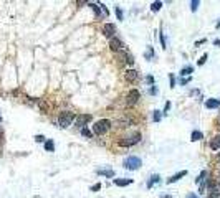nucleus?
I'll return each mask as SVG.
<instances>
[{
    "label": "nucleus",
    "instance_id": "c9c22d12",
    "mask_svg": "<svg viewBox=\"0 0 220 198\" xmlns=\"http://www.w3.org/2000/svg\"><path fill=\"white\" fill-rule=\"evenodd\" d=\"M205 41H207V38H202V40H197V41H195V46L202 45V43H205Z\"/></svg>",
    "mask_w": 220,
    "mask_h": 198
},
{
    "label": "nucleus",
    "instance_id": "0eeeda50",
    "mask_svg": "<svg viewBox=\"0 0 220 198\" xmlns=\"http://www.w3.org/2000/svg\"><path fill=\"white\" fill-rule=\"evenodd\" d=\"M91 121V116L89 114H83V116H75V126L76 127H80V129H83L86 124Z\"/></svg>",
    "mask_w": 220,
    "mask_h": 198
},
{
    "label": "nucleus",
    "instance_id": "9b49d317",
    "mask_svg": "<svg viewBox=\"0 0 220 198\" xmlns=\"http://www.w3.org/2000/svg\"><path fill=\"white\" fill-rule=\"evenodd\" d=\"M187 175V170H182V172H177V173H174L170 178H167V185H170V183H176L177 180H181V178H184V177Z\"/></svg>",
    "mask_w": 220,
    "mask_h": 198
},
{
    "label": "nucleus",
    "instance_id": "72a5a7b5",
    "mask_svg": "<svg viewBox=\"0 0 220 198\" xmlns=\"http://www.w3.org/2000/svg\"><path fill=\"white\" fill-rule=\"evenodd\" d=\"M146 83H147V84H151V86H152V84H154V76H147V78H146Z\"/></svg>",
    "mask_w": 220,
    "mask_h": 198
},
{
    "label": "nucleus",
    "instance_id": "9d476101",
    "mask_svg": "<svg viewBox=\"0 0 220 198\" xmlns=\"http://www.w3.org/2000/svg\"><path fill=\"white\" fill-rule=\"evenodd\" d=\"M124 78L128 79L129 83H134V81L139 79V73H137L136 70H128V71H126V74H124Z\"/></svg>",
    "mask_w": 220,
    "mask_h": 198
},
{
    "label": "nucleus",
    "instance_id": "f8f14e48",
    "mask_svg": "<svg viewBox=\"0 0 220 198\" xmlns=\"http://www.w3.org/2000/svg\"><path fill=\"white\" fill-rule=\"evenodd\" d=\"M96 173L106 177V178H113V177H114V170H111V168H98Z\"/></svg>",
    "mask_w": 220,
    "mask_h": 198
},
{
    "label": "nucleus",
    "instance_id": "b1692460",
    "mask_svg": "<svg viewBox=\"0 0 220 198\" xmlns=\"http://www.w3.org/2000/svg\"><path fill=\"white\" fill-rule=\"evenodd\" d=\"M161 7H162V2H159V0L151 3V10H152V12H159V10H161Z\"/></svg>",
    "mask_w": 220,
    "mask_h": 198
},
{
    "label": "nucleus",
    "instance_id": "7c9ffc66",
    "mask_svg": "<svg viewBox=\"0 0 220 198\" xmlns=\"http://www.w3.org/2000/svg\"><path fill=\"white\" fill-rule=\"evenodd\" d=\"M169 79H170V88L174 89V88H176V76H174V74H169Z\"/></svg>",
    "mask_w": 220,
    "mask_h": 198
},
{
    "label": "nucleus",
    "instance_id": "c756f323",
    "mask_svg": "<svg viewBox=\"0 0 220 198\" xmlns=\"http://www.w3.org/2000/svg\"><path fill=\"white\" fill-rule=\"evenodd\" d=\"M157 92H159V89H157V88H156V86H154V84H152V86H151V88H149V94L156 96V94H157Z\"/></svg>",
    "mask_w": 220,
    "mask_h": 198
},
{
    "label": "nucleus",
    "instance_id": "e433bc0d",
    "mask_svg": "<svg viewBox=\"0 0 220 198\" xmlns=\"http://www.w3.org/2000/svg\"><path fill=\"white\" fill-rule=\"evenodd\" d=\"M185 198H200L199 195H195V193H187V196Z\"/></svg>",
    "mask_w": 220,
    "mask_h": 198
},
{
    "label": "nucleus",
    "instance_id": "58836bf2",
    "mask_svg": "<svg viewBox=\"0 0 220 198\" xmlns=\"http://www.w3.org/2000/svg\"><path fill=\"white\" fill-rule=\"evenodd\" d=\"M161 198H172V196H170V195H162Z\"/></svg>",
    "mask_w": 220,
    "mask_h": 198
},
{
    "label": "nucleus",
    "instance_id": "1a4fd4ad",
    "mask_svg": "<svg viewBox=\"0 0 220 198\" xmlns=\"http://www.w3.org/2000/svg\"><path fill=\"white\" fill-rule=\"evenodd\" d=\"M109 48H111L113 51H123L124 50V43L121 41L119 38H111V41H109Z\"/></svg>",
    "mask_w": 220,
    "mask_h": 198
},
{
    "label": "nucleus",
    "instance_id": "bb28decb",
    "mask_svg": "<svg viewBox=\"0 0 220 198\" xmlns=\"http://www.w3.org/2000/svg\"><path fill=\"white\" fill-rule=\"evenodd\" d=\"M199 5H200V2H199V0H192V2H190V10H192V12H197Z\"/></svg>",
    "mask_w": 220,
    "mask_h": 198
},
{
    "label": "nucleus",
    "instance_id": "cd10ccee",
    "mask_svg": "<svg viewBox=\"0 0 220 198\" xmlns=\"http://www.w3.org/2000/svg\"><path fill=\"white\" fill-rule=\"evenodd\" d=\"M207 59H209V55L205 53V55H202V56H200V59H199V63H197V64H199V66H202V64H205Z\"/></svg>",
    "mask_w": 220,
    "mask_h": 198
},
{
    "label": "nucleus",
    "instance_id": "79ce46f5",
    "mask_svg": "<svg viewBox=\"0 0 220 198\" xmlns=\"http://www.w3.org/2000/svg\"><path fill=\"white\" fill-rule=\"evenodd\" d=\"M0 122H2V117H0Z\"/></svg>",
    "mask_w": 220,
    "mask_h": 198
},
{
    "label": "nucleus",
    "instance_id": "7ed1b4c3",
    "mask_svg": "<svg viewBox=\"0 0 220 198\" xmlns=\"http://www.w3.org/2000/svg\"><path fill=\"white\" fill-rule=\"evenodd\" d=\"M73 121H75V114L73 112H62L58 117V126L62 129H68L73 124Z\"/></svg>",
    "mask_w": 220,
    "mask_h": 198
},
{
    "label": "nucleus",
    "instance_id": "ea45409f",
    "mask_svg": "<svg viewBox=\"0 0 220 198\" xmlns=\"http://www.w3.org/2000/svg\"><path fill=\"white\" fill-rule=\"evenodd\" d=\"M215 28H217V30L220 28V22H217V25H215Z\"/></svg>",
    "mask_w": 220,
    "mask_h": 198
},
{
    "label": "nucleus",
    "instance_id": "f3484780",
    "mask_svg": "<svg viewBox=\"0 0 220 198\" xmlns=\"http://www.w3.org/2000/svg\"><path fill=\"white\" fill-rule=\"evenodd\" d=\"M144 58L147 59V61H152V59H156V53H154L152 46H147V50H146V53H144Z\"/></svg>",
    "mask_w": 220,
    "mask_h": 198
},
{
    "label": "nucleus",
    "instance_id": "a19ab883",
    "mask_svg": "<svg viewBox=\"0 0 220 198\" xmlns=\"http://www.w3.org/2000/svg\"><path fill=\"white\" fill-rule=\"evenodd\" d=\"M218 160H220V153H218Z\"/></svg>",
    "mask_w": 220,
    "mask_h": 198
},
{
    "label": "nucleus",
    "instance_id": "5701e85b",
    "mask_svg": "<svg viewBox=\"0 0 220 198\" xmlns=\"http://www.w3.org/2000/svg\"><path fill=\"white\" fill-rule=\"evenodd\" d=\"M81 135L86 137V139H93V132L89 131L88 127H83V129H81Z\"/></svg>",
    "mask_w": 220,
    "mask_h": 198
},
{
    "label": "nucleus",
    "instance_id": "c85d7f7f",
    "mask_svg": "<svg viewBox=\"0 0 220 198\" xmlns=\"http://www.w3.org/2000/svg\"><path fill=\"white\" fill-rule=\"evenodd\" d=\"M170 106H172V104H170V101H167V103L164 104V111H162V114H167V112L170 111Z\"/></svg>",
    "mask_w": 220,
    "mask_h": 198
},
{
    "label": "nucleus",
    "instance_id": "aec40b11",
    "mask_svg": "<svg viewBox=\"0 0 220 198\" xmlns=\"http://www.w3.org/2000/svg\"><path fill=\"white\" fill-rule=\"evenodd\" d=\"M203 139V134L200 131H192V134H190V140L192 142H197V140H202Z\"/></svg>",
    "mask_w": 220,
    "mask_h": 198
},
{
    "label": "nucleus",
    "instance_id": "423d86ee",
    "mask_svg": "<svg viewBox=\"0 0 220 198\" xmlns=\"http://www.w3.org/2000/svg\"><path fill=\"white\" fill-rule=\"evenodd\" d=\"M114 33H116V25L114 23H104L103 25V35L106 38H114Z\"/></svg>",
    "mask_w": 220,
    "mask_h": 198
},
{
    "label": "nucleus",
    "instance_id": "473e14b6",
    "mask_svg": "<svg viewBox=\"0 0 220 198\" xmlns=\"http://www.w3.org/2000/svg\"><path fill=\"white\" fill-rule=\"evenodd\" d=\"M190 79H192V78H181V79H179V83H181V86H184V84L190 83Z\"/></svg>",
    "mask_w": 220,
    "mask_h": 198
},
{
    "label": "nucleus",
    "instance_id": "a211bd4d",
    "mask_svg": "<svg viewBox=\"0 0 220 198\" xmlns=\"http://www.w3.org/2000/svg\"><path fill=\"white\" fill-rule=\"evenodd\" d=\"M43 147H45V150H47V152H55V142H53L51 139H47V140H45Z\"/></svg>",
    "mask_w": 220,
    "mask_h": 198
},
{
    "label": "nucleus",
    "instance_id": "f257e3e1",
    "mask_svg": "<svg viewBox=\"0 0 220 198\" xmlns=\"http://www.w3.org/2000/svg\"><path fill=\"white\" fill-rule=\"evenodd\" d=\"M111 129V121L109 119H99L95 122V126H93V134L96 135H103L106 132Z\"/></svg>",
    "mask_w": 220,
    "mask_h": 198
},
{
    "label": "nucleus",
    "instance_id": "f704fd0d",
    "mask_svg": "<svg viewBox=\"0 0 220 198\" xmlns=\"http://www.w3.org/2000/svg\"><path fill=\"white\" fill-rule=\"evenodd\" d=\"M98 190H101V183H95L91 187V192H98Z\"/></svg>",
    "mask_w": 220,
    "mask_h": 198
},
{
    "label": "nucleus",
    "instance_id": "6e6552de",
    "mask_svg": "<svg viewBox=\"0 0 220 198\" xmlns=\"http://www.w3.org/2000/svg\"><path fill=\"white\" fill-rule=\"evenodd\" d=\"M214 187H215V183H212L209 178H203L202 183H200V190H199V193H200V195H207V192H210Z\"/></svg>",
    "mask_w": 220,
    "mask_h": 198
},
{
    "label": "nucleus",
    "instance_id": "4c0bfd02",
    "mask_svg": "<svg viewBox=\"0 0 220 198\" xmlns=\"http://www.w3.org/2000/svg\"><path fill=\"white\" fill-rule=\"evenodd\" d=\"M214 45H215V46H220V40H215V41H214Z\"/></svg>",
    "mask_w": 220,
    "mask_h": 198
},
{
    "label": "nucleus",
    "instance_id": "2eb2a0df",
    "mask_svg": "<svg viewBox=\"0 0 220 198\" xmlns=\"http://www.w3.org/2000/svg\"><path fill=\"white\" fill-rule=\"evenodd\" d=\"M159 182H161V177L157 175V173H154V175H151V178L147 180V188H152L154 185H157Z\"/></svg>",
    "mask_w": 220,
    "mask_h": 198
},
{
    "label": "nucleus",
    "instance_id": "4468645a",
    "mask_svg": "<svg viewBox=\"0 0 220 198\" xmlns=\"http://www.w3.org/2000/svg\"><path fill=\"white\" fill-rule=\"evenodd\" d=\"M131 183H132L131 178H114L116 187H128V185H131Z\"/></svg>",
    "mask_w": 220,
    "mask_h": 198
},
{
    "label": "nucleus",
    "instance_id": "412c9836",
    "mask_svg": "<svg viewBox=\"0 0 220 198\" xmlns=\"http://www.w3.org/2000/svg\"><path fill=\"white\" fill-rule=\"evenodd\" d=\"M218 196H220V185H215V187L210 190L209 198H218Z\"/></svg>",
    "mask_w": 220,
    "mask_h": 198
},
{
    "label": "nucleus",
    "instance_id": "a878e982",
    "mask_svg": "<svg viewBox=\"0 0 220 198\" xmlns=\"http://www.w3.org/2000/svg\"><path fill=\"white\" fill-rule=\"evenodd\" d=\"M161 119H162V114H161V111H157V109H156V111L152 112V121H154V122H159V121H161Z\"/></svg>",
    "mask_w": 220,
    "mask_h": 198
},
{
    "label": "nucleus",
    "instance_id": "f03ea898",
    "mask_svg": "<svg viewBox=\"0 0 220 198\" xmlns=\"http://www.w3.org/2000/svg\"><path fill=\"white\" fill-rule=\"evenodd\" d=\"M142 165V162H141V159L139 157H134V155H131V157H126V159L123 160V167L124 168H128V170H137Z\"/></svg>",
    "mask_w": 220,
    "mask_h": 198
},
{
    "label": "nucleus",
    "instance_id": "ddd939ff",
    "mask_svg": "<svg viewBox=\"0 0 220 198\" xmlns=\"http://www.w3.org/2000/svg\"><path fill=\"white\" fill-rule=\"evenodd\" d=\"M205 107L207 109H217L220 107V99H215V98H210L205 101Z\"/></svg>",
    "mask_w": 220,
    "mask_h": 198
},
{
    "label": "nucleus",
    "instance_id": "dca6fc26",
    "mask_svg": "<svg viewBox=\"0 0 220 198\" xmlns=\"http://www.w3.org/2000/svg\"><path fill=\"white\" fill-rule=\"evenodd\" d=\"M210 149H212V150H218V149H220V134L215 135L214 139L210 140Z\"/></svg>",
    "mask_w": 220,
    "mask_h": 198
},
{
    "label": "nucleus",
    "instance_id": "4be33fe9",
    "mask_svg": "<svg viewBox=\"0 0 220 198\" xmlns=\"http://www.w3.org/2000/svg\"><path fill=\"white\" fill-rule=\"evenodd\" d=\"M205 177H209V172H207V170H202V172H200V175H199L197 178H195V183L200 185V183H202V180L205 178Z\"/></svg>",
    "mask_w": 220,
    "mask_h": 198
},
{
    "label": "nucleus",
    "instance_id": "39448f33",
    "mask_svg": "<svg viewBox=\"0 0 220 198\" xmlns=\"http://www.w3.org/2000/svg\"><path fill=\"white\" fill-rule=\"evenodd\" d=\"M141 99V92L137 89H131L128 92V98H126V104L128 106H134V104L137 103V101Z\"/></svg>",
    "mask_w": 220,
    "mask_h": 198
},
{
    "label": "nucleus",
    "instance_id": "393cba45",
    "mask_svg": "<svg viewBox=\"0 0 220 198\" xmlns=\"http://www.w3.org/2000/svg\"><path fill=\"white\" fill-rule=\"evenodd\" d=\"M114 12H116L117 20H124V13H123V9H121V7H114Z\"/></svg>",
    "mask_w": 220,
    "mask_h": 198
},
{
    "label": "nucleus",
    "instance_id": "20e7f679",
    "mask_svg": "<svg viewBox=\"0 0 220 198\" xmlns=\"http://www.w3.org/2000/svg\"><path fill=\"white\" fill-rule=\"evenodd\" d=\"M141 140V132H134V134H129L128 137H124L123 140H121V145H123V147H126V145H128V147H131V145H134V144H137Z\"/></svg>",
    "mask_w": 220,
    "mask_h": 198
},
{
    "label": "nucleus",
    "instance_id": "2f4dec72",
    "mask_svg": "<svg viewBox=\"0 0 220 198\" xmlns=\"http://www.w3.org/2000/svg\"><path fill=\"white\" fill-rule=\"evenodd\" d=\"M35 142H45V135L36 134V135H35Z\"/></svg>",
    "mask_w": 220,
    "mask_h": 198
},
{
    "label": "nucleus",
    "instance_id": "6ab92c4d",
    "mask_svg": "<svg viewBox=\"0 0 220 198\" xmlns=\"http://www.w3.org/2000/svg\"><path fill=\"white\" fill-rule=\"evenodd\" d=\"M194 73V66H185L181 70V78L182 76H185V78H190V74Z\"/></svg>",
    "mask_w": 220,
    "mask_h": 198
}]
</instances>
